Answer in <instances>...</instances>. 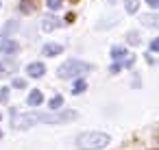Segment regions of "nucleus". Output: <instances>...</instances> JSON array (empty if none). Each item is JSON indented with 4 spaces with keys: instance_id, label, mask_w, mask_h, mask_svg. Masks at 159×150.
<instances>
[{
    "instance_id": "23",
    "label": "nucleus",
    "mask_w": 159,
    "mask_h": 150,
    "mask_svg": "<svg viewBox=\"0 0 159 150\" xmlns=\"http://www.w3.org/2000/svg\"><path fill=\"white\" fill-rule=\"evenodd\" d=\"M133 63H135V59H133V57H129V59H126V61H124V68H131V65H133Z\"/></svg>"
},
{
    "instance_id": "28",
    "label": "nucleus",
    "mask_w": 159,
    "mask_h": 150,
    "mask_svg": "<svg viewBox=\"0 0 159 150\" xmlns=\"http://www.w3.org/2000/svg\"><path fill=\"white\" fill-rule=\"evenodd\" d=\"M0 120H2V113H0Z\"/></svg>"
},
{
    "instance_id": "7",
    "label": "nucleus",
    "mask_w": 159,
    "mask_h": 150,
    "mask_svg": "<svg viewBox=\"0 0 159 150\" xmlns=\"http://www.w3.org/2000/svg\"><path fill=\"white\" fill-rule=\"evenodd\" d=\"M61 44H46L44 46V50H42V55L44 57H57V55H61Z\"/></svg>"
},
{
    "instance_id": "25",
    "label": "nucleus",
    "mask_w": 159,
    "mask_h": 150,
    "mask_svg": "<svg viewBox=\"0 0 159 150\" xmlns=\"http://www.w3.org/2000/svg\"><path fill=\"white\" fill-rule=\"evenodd\" d=\"M0 74H9V72H7V65H5V63H0Z\"/></svg>"
},
{
    "instance_id": "1",
    "label": "nucleus",
    "mask_w": 159,
    "mask_h": 150,
    "mask_svg": "<svg viewBox=\"0 0 159 150\" xmlns=\"http://www.w3.org/2000/svg\"><path fill=\"white\" fill-rule=\"evenodd\" d=\"M76 117V111H63V113H42V111H29V113H20V117L16 120L18 128H29L33 124H63Z\"/></svg>"
},
{
    "instance_id": "19",
    "label": "nucleus",
    "mask_w": 159,
    "mask_h": 150,
    "mask_svg": "<svg viewBox=\"0 0 159 150\" xmlns=\"http://www.w3.org/2000/svg\"><path fill=\"white\" fill-rule=\"evenodd\" d=\"M120 70H122V65H120V63H118V61H116V63H113V65H111V68H109V72H111V74H118V72H120Z\"/></svg>"
},
{
    "instance_id": "26",
    "label": "nucleus",
    "mask_w": 159,
    "mask_h": 150,
    "mask_svg": "<svg viewBox=\"0 0 159 150\" xmlns=\"http://www.w3.org/2000/svg\"><path fill=\"white\" fill-rule=\"evenodd\" d=\"M107 2H111V5H113V2H118V0H107Z\"/></svg>"
},
{
    "instance_id": "18",
    "label": "nucleus",
    "mask_w": 159,
    "mask_h": 150,
    "mask_svg": "<svg viewBox=\"0 0 159 150\" xmlns=\"http://www.w3.org/2000/svg\"><path fill=\"white\" fill-rule=\"evenodd\" d=\"M20 9H22V11H24V13H29V11H31V9H33V7H31V5H29V0H22V2H20Z\"/></svg>"
},
{
    "instance_id": "12",
    "label": "nucleus",
    "mask_w": 159,
    "mask_h": 150,
    "mask_svg": "<svg viewBox=\"0 0 159 150\" xmlns=\"http://www.w3.org/2000/svg\"><path fill=\"white\" fill-rule=\"evenodd\" d=\"M142 24H144V26H150V29H155V26H157V15H152V13H148V15H142Z\"/></svg>"
},
{
    "instance_id": "14",
    "label": "nucleus",
    "mask_w": 159,
    "mask_h": 150,
    "mask_svg": "<svg viewBox=\"0 0 159 150\" xmlns=\"http://www.w3.org/2000/svg\"><path fill=\"white\" fill-rule=\"evenodd\" d=\"M139 9V0H126V13H135Z\"/></svg>"
},
{
    "instance_id": "13",
    "label": "nucleus",
    "mask_w": 159,
    "mask_h": 150,
    "mask_svg": "<svg viewBox=\"0 0 159 150\" xmlns=\"http://www.w3.org/2000/svg\"><path fill=\"white\" fill-rule=\"evenodd\" d=\"M142 39H139V33L137 31H129L126 33V44H131V46H137Z\"/></svg>"
},
{
    "instance_id": "8",
    "label": "nucleus",
    "mask_w": 159,
    "mask_h": 150,
    "mask_svg": "<svg viewBox=\"0 0 159 150\" xmlns=\"http://www.w3.org/2000/svg\"><path fill=\"white\" fill-rule=\"evenodd\" d=\"M44 102V94L39 91V89H33L31 94H29V107H39Z\"/></svg>"
},
{
    "instance_id": "21",
    "label": "nucleus",
    "mask_w": 159,
    "mask_h": 150,
    "mask_svg": "<svg viewBox=\"0 0 159 150\" xmlns=\"http://www.w3.org/2000/svg\"><path fill=\"white\" fill-rule=\"evenodd\" d=\"M150 50H152V52L159 50V39H152V42H150Z\"/></svg>"
},
{
    "instance_id": "16",
    "label": "nucleus",
    "mask_w": 159,
    "mask_h": 150,
    "mask_svg": "<svg viewBox=\"0 0 159 150\" xmlns=\"http://www.w3.org/2000/svg\"><path fill=\"white\" fill-rule=\"evenodd\" d=\"M13 87H16V89H24V87H26V81L18 76V78H13Z\"/></svg>"
},
{
    "instance_id": "17",
    "label": "nucleus",
    "mask_w": 159,
    "mask_h": 150,
    "mask_svg": "<svg viewBox=\"0 0 159 150\" xmlns=\"http://www.w3.org/2000/svg\"><path fill=\"white\" fill-rule=\"evenodd\" d=\"M0 100H2V102L9 100V87H2V89H0Z\"/></svg>"
},
{
    "instance_id": "5",
    "label": "nucleus",
    "mask_w": 159,
    "mask_h": 150,
    "mask_svg": "<svg viewBox=\"0 0 159 150\" xmlns=\"http://www.w3.org/2000/svg\"><path fill=\"white\" fill-rule=\"evenodd\" d=\"M44 72H46V68H44V63H39V61L26 65V74H29L31 78H39V76H44Z\"/></svg>"
},
{
    "instance_id": "24",
    "label": "nucleus",
    "mask_w": 159,
    "mask_h": 150,
    "mask_svg": "<svg viewBox=\"0 0 159 150\" xmlns=\"http://www.w3.org/2000/svg\"><path fill=\"white\" fill-rule=\"evenodd\" d=\"M66 22H68V24H72V22H74V15H72V13H68V15H66Z\"/></svg>"
},
{
    "instance_id": "3",
    "label": "nucleus",
    "mask_w": 159,
    "mask_h": 150,
    "mask_svg": "<svg viewBox=\"0 0 159 150\" xmlns=\"http://www.w3.org/2000/svg\"><path fill=\"white\" fill-rule=\"evenodd\" d=\"M89 70H92V65H89V63L79 61V59H70V61H66V63H61V65H59L57 76H59V78H79V76L87 74Z\"/></svg>"
},
{
    "instance_id": "15",
    "label": "nucleus",
    "mask_w": 159,
    "mask_h": 150,
    "mask_svg": "<svg viewBox=\"0 0 159 150\" xmlns=\"http://www.w3.org/2000/svg\"><path fill=\"white\" fill-rule=\"evenodd\" d=\"M46 5H48V9H50V11H59L63 2H61V0H46Z\"/></svg>"
},
{
    "instance_id": "20",
    "label": "nucleus",
    "mask_w": 159,
    "mask_h": 150,
    "mask_svg": "<svg viewBox=\"0 0 159 150\" xmlns=\"http://www.w3.org/2000/svg\"><path fill=\"white\" fill-rule=\"evenodd\" d=\"M16 29H18V24H16V22H9L7 29H5V33H11V31H16Z\"/></svg>"
},
{
    "instance_id": "2",
    "label": "nucleus",
    "mask_w": 159,
    "mask_h": 150,
    "mask_svg": "<svg viewBox=\"0 0 159 150\" xmlns=\"http://www.w3.org/2000/svg\"><path fill=\"white\" fill-rule=\"evenodd\" d=\"M111 143V137L107 133L100 130H89V133H81L76 137V148L79 150H102Z\"/></svg>"
},
{
    "instance_id": "10",
    "label": "nucleus",
    "mask_w": 159,
    "mask_h": 150,
    "mask_svg": "<svg viewBox=\"0 0 159 150\" xmlns=\"http://www.w3.org/2000/svg\"><path fill=\"white\" fill-rule=\"evenodd\" d=\"M85 89H87V83H85L83 78H79V81H74V83H72V94H74V96L83 94Z\"/></svg>"
},
{
    "instance_id": "27",
    "label": "nucleus",
    "mask_w": 159,
    "mask_h": 150,
    "mask_svg": "<svg viewBox=\"0 0 159 150\" xmlns=\"http://www.w3.org/2000/svg\"><path fill=\"white\" fill-rule=\"evenodd\" d=\"M0 139H2V130H0Z\"/></svg>"
},
{
    "instance_id": "11",
    "label": "nucleus",
    "mask_w": 159,
    "mask_h": 150,
    "mask_svg": "<svg viewBox=\"0 0 159 150\" xmlns=\"http://www.w3.org/2000/svg\"><path fill=\"white\" fill-rule=\"evenodd\" d=\"M48 104H50V109H52V111H57V109H61V104H63V96H61V94H57V96H52V98L48 100Z\"/></svg>"
},
{
    "instance_id": "6",
    "label": "nucleus",
    "mask_w": 159,
    "mask_h": 150,
    "mask_svg": "<svg viewBox=\"0 0 159 150\" xmlns=\"http://www.w3.org/2000/svg\"><path fill=\"white\" fill-rule=\"evenodd\" d=\"M59 24H61V22H59V18H55V15H44V18H42V31H46V33L55 31Z\"/></svg>"
},
{
    "instance_id": "22",
    "label": "nucleus",
    "mask_w": 159,
    "mask_h": 150,
    "mask_svg": "<svg viewBox=\"0 0 159 150\" xmlns=\"http://www.w3.org/2000/svg\"><path fill=\"white\" fill-rule=\"evenodd\" d=\"M146 5H148L150 9H157V7H159V0H146Z\"/></svg>"
},
{
    "instance_id": "4",
    "label": "nucleus",
    "mask_w": 159,
    "mask_h": 150,
    "mask_svg": "<svg viewBox=\"0 0 159 150\" xmlns=\"http://www.w3.org/2000/svg\"><path fill=\"white\" fill-rule=\"evenodd\" d=\"M20 50V44L16 42V39H11V37H2V39H0V52H2V55H16Z\"/></svg>"
},
{
    "instance_id": "9",
    "label": "nucleus",
    "mask_w": 159,
    "mask_h": 150,
    "mask_svg": "<svg viewBox=\"0 0 159 150\" xmlns=\"http://www.w3.org/2000/svg\"><path fill=\"white\" fill-rule=\"evenodd\" d=\"M126 55H129V52H126V48H122V46H113V48H111V59H113V61H124Z\"/></svg>"
}]
</instances>
